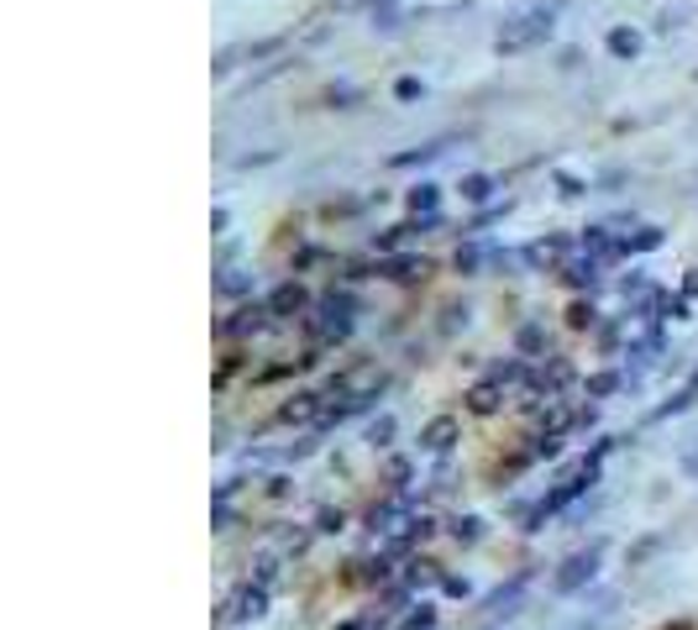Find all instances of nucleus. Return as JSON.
<instances>
[{
    "mask_svg": "<svg viewBox=\"0 0 698 630\" xmlns=\"http://www.w3.org/2000/svg\"><path fill=\"white\" fill-rule=\"evenodd\" d=\"M535 390V368L531 357H504V363H489V373L468 390V415H499V410L531 400Z\"/></svg>",
    "mask_w": 698,
    "mask_h": 630,
    "instance_id": "obj_1",
    "label": "nucleus"
},
{
    "mask_svg": "<svg viewBox=\"0 0 698 630\" xmlns=\"http://www.w3.org/2000/svg\"><path fill=\"white\" fill-rule=\"evenodd\" d=\"M572 0H535V6H520L514 17H504V27L494 32V53L499 58H520V53H535L557 38V21L568 11Z\"/></svg>",
    "mask_w": 698,
    "mask_h": 630,
    "instance_id": "obj_2",
    "label": "nucleus"
},
{
    "mask_svg": "<svg viewBox=\"0 0 698 630\" xmlns=\"http://www.w3.org/2000/svg\"><path fill=\"white\" fill-rule=\"evenodd\" d=\"M357 315H363V299L352 295L347 284H331L326 295H315L311 315H305V332H311L315 347H342L357 332Z\"/></svg>",
    "mask_w": 698,
    "mask_h": 630,
    "instance_id": "obj_3",
    "label": "nucleus"
},
{
    "mask_svg": "<svg viewBox=\"0 0 698 630\" xmlns=\"http://www.w3.org/2000/svg\"><path fill=\"white\" fill-rule=\"evenodd\" d=\"M599 473H604V467H588V463H578V473H568V479H557V483L547 489V494H541V500H535L531 510H525V525H520V531H525V537H535V531H547V520L568 515L572 504H578V500L588 494V489L599 483Z\"/></svg>",
    "mask_w": 698,
    "mask_h": 630,
    "instance_id": "obj_4",
    "label": "nucleus"
},
{
    "mask_svg": "<svg viewBox=\"0 0 698 630\" xmlns=\"http://www.w3.org/2000/svg\"><path fill=\"white\" fill-rule=\"evenodd\" d=\"M289 38H242V42H226L216 58H210V75L216 79H232L237 69H253V63H274L284 58Z\"/></svg>",
    "mask_w": 698,
    "mask_h": 630,
    "instance_id": "obj_5",
    "label": "nucleus"
},
{
    "mask_svg": "<svg viewBox=\"0 0 698 630\" xmlns=\"http://www.w3.org/2000/svg\"><path fill=\"white\" fill-rule=\"evenodd\" d=\"M599 562H604V537H593L588 547H578L572 557H562V568L551 573V593H562V599L588 593V583L599 578Z\"/></svg>",
    "mask_w": 698,
    "mask_h": 630,
    "instance_id": "obj_6",
    "label": "nucleus"
},
{
    "mask_svg": "<svg viewBox=\"0 0 698 630\" xmlns=\"http://www.w3.org/2000/svg\"><path fill=\"white\" fill-rule=\"evenodd\" d=\"M268 326H278L274 311H268V299H247V305H237L232 315H220L216 336L220 342H253V336H263Z\"/></svg>",
    "mask_w": 698,
    "mask_h": 630,
    "instance_id": "obj_7",
    "label": "nucleus"
},
{
    "mask_svg": "<svg viewBox=\"0 0 698 630\" xmlns=\"http://www.w3.org/2000/svg\"><path fill=\"white\" fill-rule=\"evenodd\" d=\"M578 253V237H562V232H551V237H535V242H525L514 258L525 263L531 274H562V263Z\"/></svg>",
    "mask_w": 698,
    "mask_h": 630,
    "instance_id": "obj_8",
    "label": "nucleus"
},
{
    "mask_svg": "<svg viewBox=\"0 0 698 630\" xmlns=\"http://www.w3.org/2000/svg\"><path fill=\"white\" fill-rule=\"evenodd\" d=\"M535 573L531 568H520V573L510 578V583H499L489 599H483V626H499V620H510V614H520V604H525V593H531Z\"/></svg>",
    "mask_w": 698,
    "mask_h": 630,
    "instance_id": "obj_9",
    "label": "nucleus"
},
{
    "mask_svg": "<svg viewBox=\"0 0 698 630\" xmlns=\"http://www.w3.org/2000/svg\"><path fill=\"white\" fill-rule=\"evenodd\" d=\"M268 589H274V583L247 578V583L226 599V620H232V626H253V620H263V614H268Z\"/></svg>",
    "mask_w": 698,
    "mask_h": 630,
    "instance_id": "obj_10",
    "label": "nucleus"
},
{
    "mask_svg": "<svg viewBox=\"0 0 698 630\" xmlns=\"http://www.w3.org/2000/svg\"><path fill=\"white\" fill-rule=\"evenodd\" d=\"M373 274L384 278V284H425L431 278V258L425 253H389V258H379L373 263Z\"/></svg>",
    "mask_w": 698,
    "mask_h": 630,
    "instance_id": "obj_11",
    "label": "nucleus"
},
{
    "mask_svg": "<svg viewBox=\"0 0 698 630\" xmlns=\"http://www.w3.org/2000/svg\"><path fill=\"white\" fill-rule=\"evenodd\" d=\"M326 394L321 390H294L289 400H284V405H278V426H321V415H326Z\"/></svg>",
    "mask_w": 698,
    "mask_h": 630,
    "instance_id": "obj_12",
    "label": "nucleus"
},
{
    "mask_svg": "<svg viewBox=\"0 0 698 630\" xmlns=\"http://www.w3.org/2000/svg\"><path fill=\"white\" fill-rule=\"evenodd\" d=\"M311 305H315V295L299 284V278H284L274 295H268V311H274V321L278 326H289V321H305L311 315Z\"/></svg>",
    "mask_w": 698,
    "mask_h": 630,
    "instance_id": "obj_13",
    "label": "nucleus"
},
{
    "mask_svg": "<svg viewBox=\"0 0 698 630\" xmlns=\"http://www.w3.org/2000/svg\"><path fill=\"white\" fill-rule=\"evenodd\" d=\"M462 442V421L458 415H431L421 426V452L425 457H452V446Z\"/></svg>",
    "mask_w": 698,
    "mask_h": 630,
    "instance_id": "obj_14",
    "label": "nucleus"
},
{
    "mask_svg": "<svg viewBox=\"0 0 698 630\" xmlns=\"http://www.w3.org/2000/svg\"><path fill=\"white\" fill-rule=\"evenodd\" d=\"M557 278H562L568 289H599V278H604V258H593V253L578 247V253L562 263V274H557Z\"/></svg>",
    "mask_w": 698,
    "mask_h": 630,
    "instance_id": "obj_15",
    "label": "nucleus"
},
{
    "mask_svg": "<svg viewBox=\"0 0 698 630\" xmlns=\"http://www.w3.org/2000/svg\"><path fill=\"white\" fill-rule=\"evenodd\" d=\"M489 263H510V253H499V247H483L478 237H462V247H458V258H452V268H458V274H483Z\"/></svg>",
    "mask_w": 698,
    "mask_h": 630,
    "instance_id": "obj_16",
    "label": "nucleus"
},
{
    "mask_svg": "<svg viewBox=\"0 0 698 630\" xmlns=\"http://www.w3.org/2000/svg\"><path fill=\"white\" fill-rule=\"evenodd\" d=\"M257 289V278L247 274V268H237V263H220L216 268V295L220 299H237V305H247Z\"/></svg>",
    "mask_w": 698,
    "mask_h": 630,
    "instance_id": "obj_17",
    "label": "nucleus"
},
{
    "mask_svg": "<svg viewBox=\"0 0 698 630\" xmlns=\"http://www.w3.org/2000/svg\"><path fill=\"white\" fill-rule=\"evenodd\" d=\"M458 148V137H431V142H421V148H404L389 158V168H425L436 164V158H446V152Z\"/></svg>",
    "mask_w": 698,
    "mask_h": 630,
    "instance_id": "obj_18",
    "label": "nucleus"
},
{
    "mask_svg": "<svg viewBox=\"0 0 698 630\" xmlns=\"http://www.w3.org/2000/svg\"><path fill=\"white\" fill-rule=\"evenodd\" d=\"M551 342H547V321H520V326H514V353L520 357H531V363H541V357H551L547 353Z\"/></svg>",
    "mask_w": 698,
    "mask_h": 630,
    "instance_id": "obj_19",
    "label": "nucleus"
},
{
    "mask_svg": "<svg viewBox=\"0 0 698 630\" xmlns=\"http://www.w3.org/2000/svg\"><path fill=\"white\" fill-rule=\"evenodd\" d=\"M657 247H667V232H661V226L620 232V258H646V253H657Z\"/></svg>",
    "mask_w": 698,
    "mask_h": 630,
    "instance_id": "obj_20",
    "label": "nucleus"
},
{
    "mask_svg": "<svg viewBox=\"0 0 698 630\" xmlns=\"http://www.w3.org/2000/svg\"><path fill=\"white\" fill-rule=\"evenodd\" d=\"M499 185H504L499 174H462L458 195H462V205H478V210H483V205H494Z\"/></svg>",
    "mask_w": 698,
    "mask_h": 630,
    "instance_id": "obj_21",
    "label": "nucleus"
},
{
    "mask_svg": "<svg viewBox=\"0 0 698 630\" xmlns=\"http://www.w3.org/2000/svg\"><path fill=\"white\" fill-rule=\"evenodd\" d=\"M604 48H609V58H620V63H636V58H641V32H636V27H609V32H604Z\"/></svg>",
    "mask_w": 698,
    "mask_h": 630,
    "instance_id": "obj_22",
    "label": "nucleus"
},
{
    "mask_svg": "<svg viewBox=\"0 0 698 630\" xmlns=\"http://www.w3.org/2000/svg\"><path fill=\"white\" fill-rule=\"evenodd\" d=\"M404 210H410V216H436L441 210V185H431V179L410 185L404 189Z\"/></svg>",
    "mask_w": 698,
    "mask_h": 630,
    "instance_id": "obj_23",
    "label": "nucleus"
},
{
    "mask_svg": "<svg viewBox=\"0 0 698 630\" xmlns=\"http://www.w3.org/2000/svg\"><path fill=\"white\" fill-rule=\"evenodd\" d=\"M289 69H294L289 58H274V63H263V69H253V75H247V79L237 85V90H232V100H242V95L263 90V85H274V79H278V75H289Z\"/></svg>",
    "mask_w": 698,
    "mask_h": 630,
    "instance_id": "obj_24",
    "label": "nucleus"
},
{
    "mask_svg": "<svg viewBox=\"0 0 698 630\" xmlns=\"http://www.w3.org/2000/svg\"><path fill=\"white\" fill-rule=\"evenodd\" d=\"M404 21H415V11H404L400 0H389V6H373V21H367V27H373V32H384V38H394Z\"/></svg>",
    "mask_w": 698,
    "mask_h": 630,
    "instance_id": "obj_25",
    "label": "nucleus"
},
{
    "mask_svg": "<svg viewBox=\"0 0 698 630\" xmlns=\"http://www.w3.org/2000/svg\"><path fill=\"white\" fill-rule=\"evenodd\" d=\"M625 384H630V373H625V368H609V373H593V378L583 384V394H588V400H609V394H620Z\"/></svg>",
    "mask_w": 698,
    "mask_h": 630,
    "instance_id": "obj_26",
    "label": "nucleus"
},
{
    "mask_svg": "<svg viewBox=\"0 0 698 630\" xmlns=\"http://www.w3.org/2000/svg\"><path fill=\"white\" fill-rule=\"evenodd\" d=\"M446 537L458 541V547H478V541H483V520L478 515H452L446 520Z\"/></svg>",
    "mask_w": 698,
    "mask_h": 630,
    "instance_id": "obj_27",
    "label": "nucleus"
},
{
    "mask_svg": "<svg viewBox=\"0 0 698 630\" xmlns=\"http://www.w3.org/2000/svg\"><path fill=\"white\" fill-rule=\"evenodd\" d=\"M410 457H389V467H384V494H410Z\"/></svg>",
    "mask_w": 698,
    "mask_h": 630,
    "instance_id": "obj_28",
    "label": "nucleus"
},
{
    "mask_svg": "<svg viewBox=\"0 0 698 630\" xmlns=\"http://www.w3.org/2000/svg\"><path fill=\"white\" fill-rule=\"evenodd\" d=\"M394 415H373V421H367V446H373V452H389V446H394Z\"/></svg>",
    "mask_w": 698,
    "mask_h": 630,
    "instance_id": "obj_29",
    "label": "nucleus"
},
{
    "mask_svg": "<svg viewBox=\"0 0 698 630\" xmlns=\"http://www.w3.org/2000/svg\"><path fill=\"white\" fill-rule=\"evenodd\" d=\"M593 326H599L593 299H572V305H568V332H593Z\"/></svg>",
    "mask_w": 698,
    "mask_h": 630,
    "instance_id": "obj_30",
    "label": "nucleus"
},
{
    "mask_svg": "<svg viewBox=\"0 0 698 630\" xmlns=\"http://www.w3.org/2000/svg\"><path fill=\"white\" fill-rule=\"evenodd\" d=\"M698 405V394L694 390H678L672 400H661L657 410H651V421H672V415H682V410H694Z\"/></svg>",
    "mask_w": 698,
    "mask_h": 630,
    "instance_id": "obj_31",
    "label": "nucleus"
},
{
    "mask_svg": "<svg viewBox=\"0 0 698 630\" xmlns=\"http://www.w3.org/2000/svg\"><path fill=\"white\" fill-rule=\"evenodd\" d=\"M326 106L331 111H357V106H363V90H357V85H331Z\"/></svg>",
    "mask_w": 698,
    "mask_h": 630,
    "instance_id": "obj_32",
    "label": "nucleus"
},
{
    "mask_svg": "<svg viewBox=\"0 0 698 630\" xmlns=\"http://www.w3.org/2000/svg\"><path fill=\"white\" fill-rule=\"evenodd\" d=\"M688 17H694V6H661V11H657V21H651V27H657L661 38H667V32H678V27H682V21H688Z\"/></svg>",
    "mask_w": 698,
    "mask_h": 630,
    "instance_id": "obj_33",
    "label": "nucleus"
},
{
    "mask_svg": "<svg viewBox=\"0 0 698 630\" xmlns=\"http://www.w3.org/2000/svg\"><path fill=\"white\" fill-rule=\"evenodd\" d=\"M400 630H436V604H431V599H421V604H415V610L400 620Z\"/></svg>",
    "mask_w": 698,
    "mask_h": 630,
    "instance_id": "obj_34",
    "label": "nucleus"
},
{
    "mask_svg": "<svg viewBox=\"0 0 698 630\" xmlns=\"http://www.w3.org/2000/svg\"><path fill=\"white\" fill-rule=\"evenodd\" d=\"M551 179H557V195H562V200H583L588 195V179H578V174H568V168H557Z\"/></svg>",
    "mask_w": 698,
    "mask_h": 630,
    "instance_id": "obj_35",
    "label": "nucleus"
},
{
    "mask_svg": "<svg viewBox=\"0 0 698 630\" xmlns=\"http://www.w3.org/2000/svg\"><path fill=\"white\" fill-rule=\"evenodd\" d=\"M342 525H347V510H321V515H315V531H321V537H331V531H342Z\"/></svg>",
    "mask_w": 698,
    "mask_h": 630,
    "instance_id": "obj_36",
    "label": "nucleus"
},
{
    "mask_svg": "<svg viewBox=\"0 0 698 630\" xmlns=\"http://www.w3.org/2000/svg\"><path fill=\"white\" fill-rule=\"evenodd\" d=\"M263 164H278V148H263V152H242V158H232V168H263Z\"/></svg>",
    "mask_w": 698,
    "mask_h": 630,
    "instance_id": "obj_37",
    "label": "nucleus"
},
{
    "mask_svg": "<svg viewBox=\"0 0 698 630\" xmlns=\"http://www.w3.org/2000/svg\"><path fill=\"white\" fill-rule=\"evenodd\" d=\"M678 473H682V479H698V436H694V446H682Z\"/></svg>",
    "mask_w": 698,
    "mask_h": 630,
    "instance_id": "obj_38",
    "label": "nucleus"
},
{
    "mask_svg": "<svg viewBox=\"0 0 698 630\" xmlns=\"http://www.w3.org/2000/svg\"><path fill=\"white\" fill-rule=\"evenodd\" d=\"M620 295L630 299V295H657V289L646 284V274H630V278H620Z\"/></svg>",
    "mask_w": 698,
    "mask_h": 630,
    "instance_id": "obj_39",
    "label": "nucleus"
},
{
    "mask_svg": "<svg viewBox=\"0 0 698 630\" xmlns=\"http://www.w3.org/2000/svg\"><path fill=\"white\" fill-rule=\"evenodd\" d=\"M421 95H425V85H421V79H410V75L394 85V100H421Z\"/></svg>",
    "mask_w": 698,
    "mask_h": 630,
    "instance_id": "obj_40",
    "label": "nucleus"
},
{
    "mask_svg": "<svg viewBox=\"0 0 698 630\" xmlns=\"http://www.w3.org/2000/svg\"><path fill=\"white\" fill-rule=\"evenodd\" d=\"M226 226H232V210L216 205V210H210V237H226Z\"/></svg>",
    "mask_w": 698,
    "mask_h": 630,
    "instance_id": "obj_41",
    "label": "nucleus"
},
{
    "mask_svg": "<svg viewBox=\"0 0 698 630\" xmlns=\"http://www.w3.org/2000/svg\"><path fill=\"white\" fill-rule=\"evenodd\" d=\"M441 589L452 593V599H468V583H462V578H452V573H441Z\"/></svg>",
    "mask_w": 698,
    "mask_h": 630,
    "instance_id": "obj_42",
    "label": "nucleus"
},
{
    "mask_svg": "<svg viewBox=\"0 0 698 630\" xmlns=\"http://www.w3.org/2000/svg\"><path fill=\"white\" fill-rule=\"evenodd\" d=\"M682 295H688V299H698V263L688 268V278H682Z\"/></svg>",
    "mask_w": 698,
    "mask_h": 630,
    "instance_id": "obj_43",
    "label": "nucleus"
},
{
    "mask_svg": "<svg viewBox=\"0 0 698 630\" xmlns=\"http://www.w3.org/2000/svg\"><path fill=\"white\" fill-rule=\"evenodd\" d=\"M268 494H274V500H289V479H268Z\"/></svg>",
    "mask_w": 698,
    "mask_h": 630,
    "instance_id": "obj_44",
    "label": "nucleus"
},
{
    "mask_svg": "<svg viewBox=\"0 0 698 630\" xmlns=\"http://www.w3.org/2000/svg\"><path fill=\"white\" fill-rule=\"evenodd\" d=\"M568 630H609L604 620H588V626H568Z\"/></svg>",
    "mask_w": 698,
    "mask_h": 630,
    "instance_id": "obj_45",
    "label": "nucleus"
},
{
    "mask_svg": "<svg viewBox=\"0 0 698 630\" xmlns=\"http://www.w3.org/2000/svg\"><path fill=\"white\" fill-rule=\"evenodd\" d=\"M336 630H367V626H363V620H342V626H336Z\"/></svg>",
    "mask_w": 698,
    "mask_h": 630,
    "instance_id": "obj_46",
    "label": "nucleus"
},
{
    "mask_svg": "<svg viewBox=\"0 0 698 630\" xmlns=\"http://www.w3.org/2000/svg\"><path fill=\"white\" fill-rule=\"evenodd\" d=\"M688 390H694V394H698V368H694V378H688Z\"/></svg>",
    "mask_w": 698,
    "mask_h": 630,
    "instance_id": "obj_47",
    "label": "nucleus"
},
{
    "mask_svg": "<svg viewBox=\"0 0 698 630\" xmlns=\"http://www.w3.org/2000/svg\"><path fill=\"white\" fill-rule=\"evenodd\" d=\"M367 6H389V0H367Z\"/></svg>",
    "mask_w": 698,
    "mask_h": 630,
    "instance_id": "obj_48",
    "label": "nucleus"
},
{
    "mask_svg": "<svg viewBox=\"0 0 698 630\" xmlns=\"http://www.w3.org/2000/svg\"><path fill=\"white\" fill-rule=\"evenodd\" d=\"M694 79H698V75H694Z\"/></svg>",
    "mask_w": 698,
    "mask_h": 630,
    "instance_id": "obj_49",
    "label": "nucleus"
}]
</instances>
